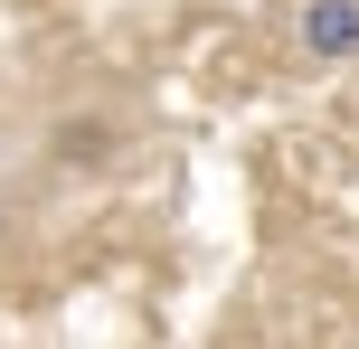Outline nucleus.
<instances>
[{"label": "nucleus", "mask_w": 359, "mask_h": 349, "mask_svg": "<svg viewBox=\"0 0 359 349\" xmlns=\"http://www.w3.org/2000/svg\"><path fill=\"white\" fill-rule=\"evenodd\" d=\"M0 236H10V218H0Z\"/></svg>", "instance_id": "obj_3"}, {"label": "nucleus", "mask_w": 359, "mask_h": 349, "mask_svg": "<svg viewBox=\"0 0 359 349\" xmlns=\"http://www.w3.org/2000/svg\"><path fill=\"white\" fill-rule=\"evenodd\" d=\"M293 48L312 66H350L359 57V0H303L293 10Z\"/></svg>", "instance_id": "obj_1"}, {"label": "nucleus", "mask_w": 359, "mask_h": 349, "mask_svg": "<svg viewBox=\"0 0 359 349\" xmlns=\"http://www.w3.org/2000/svg\"><path fill=\"white\" fill-rule=\"evenodd\" d=\"M48 151H57V170H104L114 151H123V123H114V113H67V123L48 132Z\"/></svg>", "instance_id": "obj_2"}]
</instances>
